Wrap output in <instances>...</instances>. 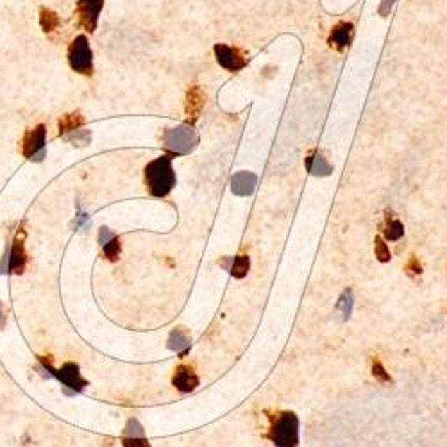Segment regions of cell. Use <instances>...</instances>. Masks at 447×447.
Masks as SVG:
<instances>
[{
    "instance_id": "1",
    "label": "cell",
    "mask_w": 447,
    "mask_h": 447,
    "mask_svg": "<svg viewBox=\"0 0 447 447\" xmlns=\"http://www.w3.org/2000/svg\"><path fill=\"white\" fill-rule=\"evenodd\" d=\"M267 439L276 447H299L301 422L293 412H274L269 415Z\"/></svg>"
},
{
    "instance_id": "2",
    "label": "cell",
    "mask_w": 447,
    "mask_h": 447,
    "mask_svg": "<svg viewBox=\"0 0 447 447\" xmlns=\"http://www.w3.org/2000/svg\"><path fill=\"white\" fill-rule=\"evenodd\" d=\"M145 185L154 197H166L176 186V172L172 169V158L169 154L152 159L145 166Z\"/></svg>"
},
{
    "instance_id": "3",
    "label": "cell",
    "mask_w": 447,
    "mask_h": 447,
    "mask_svg": "<svg viewBox=\"0 0 447 447\" xmlns=\"http://www.w3.org/2000/svg\"><path fill=\"white\" fill-rule=\"evenodd\" d=\"M199 143L195 129L192 123H183L173 129H166L163 133V149L169 156L190 154Z\"/></svg>"
},
{
    "instance_id": "4",
    "label": "cell",
    "mask_w": 447,
    "mask_h": 447,
    "mask_svg": "<svg viewBox=\"0 0 447 447\" xmlns=\"http://www.w3.org/2000/svg\"><path fill=\"white\" fill-rule=\"evenodd\" d=\"M42 362H43V367H45V370L49 372V376L58 379V381L63 385L65 393H68V396L82 392L85 386L88 385V381L82 378L81 370H79V365H75V363H65V365H61V369H52L51 363H47L45 360H42Z\"/></svg>"
},
{
    "instance_id": "5",
    "label": "cell",
    "mask_w": 447,
    "mask_h": 447,
    "mask_svg": "<svg viewBox=\"0 0 447 447\" xmlns=\"http://www.w3.org/2000/svg\"><path fill=\"white\" fill-rule=\"evenodd\" d=\"M27 263L25 255V243H23V233L15 236L11 243L6 247L4 256L0 258V276L2 274H22Z\"/></svg>"
},
{
    "instance_id": "6",
    "label": "cell",
    "mask_w": 447,
    "mask_h": 447,
    "mask_svg": "<svg viewBox=\"0 0 447 447\" xmlns=\"http://www.w3.org/2000/svg\"><path fill=\"white\" fill-rule=\"evenodd\" d=\"M68 63L73 72L81 75H92L93 73V54L90 49L88 38L85 35L78 36L68 47Z\"/></svg>"
},
{
    "instance_id": "7",
    "label": "cell",
    "mask_w": 447,
    "mask_h": 447,
    "mask_svg": "<svg viewBox=\"0 0 447 447\" xmlns=\"http://www.w3.org/2000/svg\"><path fill=\"white\" fill-rule=\"evenodd\" d=\"M22 152L29 161H43L47 154V128L43 123L25 133L22 140Z\"/></svg>"
},
{
    "instance_id": "8",
    "label": "cell",
    "mask_w": 447,
    "mask_h": 447,
    "mask_svg": "<svg viewBox=\"0 0 447 447\" xmlns=\"http://www.w3.org/2000/svg\"><path fill=\"white\" fill-rule=\"evenodd\" d=\"M102 8H104V0H79L75 6V18H78L79 27L90 35L95 32Z\"/></svg>"
},
{
    "instance_id": "9",
    "label": "cell",
    "mask_w": 447,
    "mask_h": 447,
    "mask_svg": "<svg viewBox=\"0 0 447 447\" xmlns=\"http://www.w3.org/2000/svg\"><path fill=\"white\" fill-rule=\"evenodd\" d=\"M213 52H215L219 65L228 70V72H240V70H243L247 66V59L243 58L242 51L236 49V47H229L226 43H216L213 47Z\"/></svg>"
},
{
    "instance_id": "10",
    "label": "cell",
    "mask_w": 447,
    "mask_h": 447,
    "mask_svg": "<svg viewBox=\"0 0 447 447\" xmlns=\"http://www.w3.org/2000/svg\"><path fill=\"white\" fill-rule=\"evenodd\" d=\"M206 106V93L201 86H192L186 93V102H185V113H186V123L195 122L199 116H201L202 109Z\"/></svg>"
},
{
    "instance_id": "11",
    "label": "cell",
    "mask_w": 447,
    "mask_h": 447,
    "mask_svg": "<svg viewBox=\"0 0 447 447\" xmlns=\"http://www.w3.org/2000/svg\"><path fill=\"white\" fill-rule=\"evenodd\" d=\"M123 447H151L149 440H147L143 426L140 424L138 419H129L128 426L123 429L122 436Z\"/></svg>"
},
{
    "instance_id": "12",
    "label": "cell",
    "mask_w": 447,
    "mask_h": 447,
    "mask_svg": "<svg viewBox=\"0 0 447 447\" xmlns=\"http://www.w3.org/2000/svg\"><path fill=\"white\" fill-rule=\"evenodd\" d=\"M172 385L183 393L193 392L199 386V378L190 365H179L172 378Z\"/></svg>"
},
{
    "instance_id": "13",
    "label": "cell",
    "mask_w": 447,
    "mask_h": 447,
    "mask_svg": "<svg viewBox=\"0 0 447 447\" xmlns=\"http://www.w3.org/2000/svg\"><path fill=\"white\" fill-rule=\"evenodd\" d=\"M256 176L252 172H238L233 176L231 179V190L235 195L240 197H245V195H251L255 192V186H256Z\"/></svg>"
},
{
    "instance_id": "14",
    "label": "cell",
    "mask_w": 447,
    "mask_h": 447,
    "mask_svg": "<svg viewBox=\"0 0 447 447\" xmlns=\"http://www.w3.org/2000/svg\"><path fill=\"white\" fill-rule=\"evenodd\" d=\"M99 243H101L102 251L109 262H116L120 256V240L115 233L109 231L108 228H101L99 231Z\"/></svg>"
},
{
    "instance_id": "15",
    "label": "cell",
    "mask_w": 447,
    "mask_h": 447,
    "mask_svg": "<svg viewBox=\"0 0 447 447\" xmlns=\"http://www.w3.org/2000/svg\"><path fill=\"white\" fill-rule=\"evenodd\" d=\"M85 123H86V118L82 116L81 111H73V113H66V115H63L61 118H59L58 122V129H59V136H68L70 133L73 131H78V129H82L85 128Z\"/></svg>"
},
{
    "instance_id": "16",
    "label": "cell",
    "mask_w": 447,
    "mask_h": 447,
    "mask_svg": "<svg viewBox=\"0 0 447 447\" xmlns=\"http://www.w3.org/2000/svg\"><path fill=\"white\" fill-rule=\"evenodd\" d=\"M351 39H353V23L342 22V23H338L335 29H333L329 43H331V45H335L338 51H342V49L349 47Z\"/></svg>"
},
{
    "instance_id": "17",
    "label": "cell",
    "mask_w": 447,
    "mask_h": 447,
    "mask_svg": "<svg viewBox=\"0 0 447 447\" xmlns=\"http://www.w3.org/2000/svg\"><path fill=\"white\" fill-rule=\"evenodd\" d=\"M190 347H192V342H190V336L188 333L185 331L183 328L173 329L169 336V349L170 351H176L178 355L185 356L186 353L190 351Z\"/></svg>"
},
{
    "instance_id": "18",
    "label": "cell",
    "mask_w": 447,
    "mask_h": 447,
    "mask_svg": "<svg viewBox=\"0 0 447 447\" xmlns=\"http://www.w3.org/2000/svg\"><path fill=\"white\" fill-rule=\"evenodd\" d=\"M306 169H308L310 173H313V176H320V178H326V176H329V173L333 172L328 159L322 158V154L317 151L312 152V154L306 158Z\"/></svg>"
},
{
    "instance_id": "19",
    "label": "cell",
    "mask_w": 447,
    "mask_h": 447,
    "mask_svg": "<svg viewBox=\"0 0 447 447\" xmlns=\"http://www.w3.org/2000/svg\"><path fill=\"white\" fill-rule=\"evenodd\" d=\"M383 236L390 242H397L405 236V226L399 219L392 216V213H386L385 226H383Z\"/></svg>"
},
{
    "instance_id": "20",
    "label": "cell",
    "mask_w": 447,
    "mask_h": 447,
    "mask_svg": "<svg viewBox=\"0 0 447 447\" xmlns=\"http://www.w3.org/2000/svg\"><path fill=\"white\" fill-rule=\"evenodd\" d=\"M39 25H42L43 32L45 35H51V32L58 31L59 25H61V18L58 16V13H54L49 8L39 9Z\"/></svg>"
},
{
    "instance_id": "21",
    "label": "cell",
    "mask_w": 447,
    "mask_h": 447,
    "mask_svg": "<svg viewBox=\"0 0 447 447\" xmlns=\"http://www.w3.org/2000/svg\"><path fill=\"white\" fill-rule=\"evenodd\" d=\"M353 310H355V295H353L351 288H345L336 301V312L342 315L343 320H349L353 315Z\"/></svg>"
},
{
    "instance_id": "22",
    "label": "cell",
    "mask_w": 447,
    "mask_h": 447,
    "mask_svg": "<svg viewBox=\"0 0 447 447\" xmlns=\"http://www.w3.org/2000/svg\"><path fill=\"white\" fill-rule=\"evenodd\" d=\"M249 269H251V259H249V256H236L235 259H231V267H229L228 270L236 279H242L245 278Z\"/></svg>"
},
{
    "instance_id": "23",
    "label": "cell",
    "mask_w": 447,
    "mask_h": 447,
    "mask_svg": "<svg viewBox=\"0 0 447 447\" xmlns=\"http://www.w3.org/2000/svg\"><path fill=\"white\" fill-rule=\"evenodd\" d=\"M370 374H372V378H374L376 381L381 383V385H392V378H390V374L386 372L385 365H383L381 360L379 358L372 360V365H370Z\"/></svg>"
},
{
    "instance_id": "24",
    "label": "cell",
    "mask_w": 447,
    "mask_h": 447,
    "mask_svg": "<svg viewBox=\"0 0 447 447\" xmlns=\"http://www.w3.org/2000/svg\"><path fill=\"white\" fill-rule=\"evenodd\" d=\"M374 255L378 258V262L388 263L392 259V252H390V247L386 245L385 238L381 236H376L374 238Z\"/></svg>"
},
{
    "instance_id": "25",
    "label": "cell",
    "mask_w": 447,
    "mask_h": 447,
    "mask_svg": "<svg viewBox=\"0 0 447 447\" xmlns=\"http://www.w3.org/2000/svg\"><path fill=\"white\" fill-rule=\"evenodd\" d=\"M65 140L72 143V145L85 147L88 145L90 140H92V135H90V131H86V129H78V131H73L70 133L68 136H65Z\"/></svg>"
},
{
    "instance_id": "26",
    "label": "cell",
    "mask_w": 447,
    "mask_h": 447,
    "mask_svg": "<svg viewBox=\"0 0 447 447\" xmlns=\"http://www.w3.org/2000/svg\"><path fill=\"white\" fill-rule=\"evenodd\" d=\"M405 272L408 276H420V274H422V265H420L419 258L412 256V258H410V262L405 265Z\"/></svg>"
},
{
    "instance_id": "27",
    "label": "cell",
    "mask_w": 447,
    "mask_h": 447,
    "mask_svg": "<svg viewBox=\"0 0 447 447\" xmlns=\"http://www.w3.org/2000/svg\"><path fill=\"white\" fill-rule=\"evenodd\" d=\"M6 326V308L2 306V302H0V329L4 328Z\"/></svg>"
}]
</instances>
